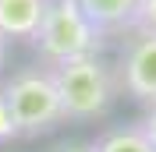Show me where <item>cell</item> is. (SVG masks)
Instances as JSON below:
<instances>
[{
    "label": "cell",
    "instance_id": "1",
    "mask_svg": "<svg viewBox=\"0 0 156 152\" xmlns=\"http://www.w3.org/2000/svg\"><path fill=\"white\" fill-rule=\"evenodd\" d=\"M57 92L64 103V120H99L110 113L117 92V67L103 53L71 57L64 64H53Z\"/></svg>",
    "mask_w": 156,
    "mask_h": 152
},
{
    "label": "cell",
    "instance_id": "2",
    "mask_svg": "<svg viewBox=\"0 0 156 152\" xmlns=\"http://www.w3.org/2000/svg\"><path fill=\"white\" fill-rule=\"evenodd\" d=\"M0 95L7 99L11 117L18 124V138H39L64 124V103L57 92L53 67H21L4 81Z\"/></svg>",
    "mask_w": 156,
    "mask_h": 152
},
{
    "label": "cell",
    "instance_id": "3",
    "mask_svg": "<svg viewBox=\"0 0 156 152\" xmlns=\"http://www.w3.org/2000/svg\"><path fill=\"white\" fill-rule=\"evenodd\" d=\"M103 39L107 36L96 32V25L82 14L78 0H46V11H43V21L32 43L39 46V57L46 60V67H53L71 57L99 53Z\"/></svg>",
    "mask_w": 156,
    "mask_h": 152
},
{
    "label": "cell",
    "instance_id": "4",
    "mask_svg": "<svg viewBox=\"0 0 156 152\" xmlns=\"http://www.w3.org/2000/svg\"><path fill=\"white\" fill-rule=\"evenodd\" d=\"M124 46L117 60V85L138 103H156V36L153 32H124Z\"/></svg>",
    "mask_w": 156,
    "mask_h": 152
},
{
    "label": "cell",
    "instance_id": "5",
    "mask_svg": "<svg viewBox=\"0 0 156 152\" xmlns=\"http://www.w3.org/2000/svg\"><path fill=\"white\" fill-rule=\"evenodd\" d=\"M78 7L96 25V32H103V36H124L135 25L138 0H78Z\"/></svg>",
    "mask_w": 156,
    "mask_h": 152
},
{
    "label": "cell",
    "instance_id": "6",
    "mask_svg": "<svg viewBox=\"0 0 156 152\" xmlns=\"http://www.w3.org/2000/svg\"><path fill=\"white\" fill-rule=\"evenodd\" d=\"M46 0H0V36L7 39H36Z\"/></svg>",
    "mask_w": 156,
    "mask_h": 152
},
{
    "label": "cell",
    "instance_id": "7",
    "mask_svg": "<svg viewBox=\"0 0 156 152\" xmlns=\"http://www.w3.org/2000/svg\"><path fill=\"white\" fill-rule=\"evenodd\" d=\"M92 152H156L149 138L142 134L138 124H121V127H107L92 142Z\"/></svg>",
    "mask_w": 156,
    "mask_h": 152
},
{
    "label": "cell",
    "instance_id": "8",
    "mask_svg": "<svg viewBox=\"0 0 156 152\" xmlns=\"http://www.w3.org/2000/svg\"><path fill=\"white\" fill-rule=\"evenodd\" d=\"M135 32H153L156 36V0H138V11H135Z\"/></svg>",
    "mask_w": 156,
    "mask_h": 152
},
{
    "label": "cell",
    "instance_id": "9",
    "mask_svg": "<svg viewBox=\"0 0 156 152\" xmlns=\"http://www.w3.org/2000/svg\"><path fill=\"white\" fill-rule=\"evenodd\" d=\"M14 138H18V124H14V117H11V106H7V99L0 95V145L14 142Z\"/></svg>",
    "mask_w": 156,
    "mask_h": 152
},
{
    "label": "cell",
    "instance_id": "10",
    "mask_svg": "<svg viewBox=\"0 0 156 152\" xmlns=\"http://www.w3.org/2000/svg\"><path fill=\"white\" fill-rule=\"evenodd\" d=\"M138 127H142V134L149 138V145L156 149V103H149V106H146V113H142Z\"/></svg>",
    "mask_w": 156,
    "mask_h": 152
},
{
    "label": "cell",
    "instance_id": "11",
    "mask_svg": "<svg viewBox=\"0 0 156 152\" xmlns=\"http://www.w3.org/2000/svg\"><path fill=\"white\" fill-rule=\"evenodd\" d=\"M53 152H92V145H82V142H71V145H57Z\"/></svg>",
    "mask_w": 156,
    "mask_h": 152
},
{
    "label": "cell",
    "instance_id": "12",
    "mask_svg": "<svg viewBox=\"0 0 156 152\" xmlns=\"http://www.w3.org/2000/svg\"><path fill=\"white\" fill-rule=\"evenodd\" d=\"M4 64H7V39L0 36V71H4Z\"/></svg>",
    "mask_w": 156,
    "mask_h": 152
}]
</instances>
